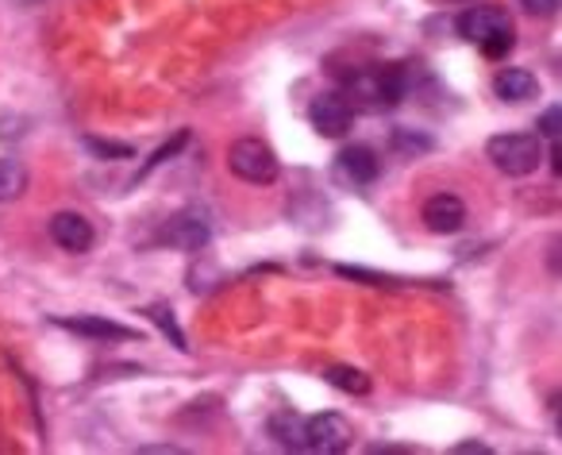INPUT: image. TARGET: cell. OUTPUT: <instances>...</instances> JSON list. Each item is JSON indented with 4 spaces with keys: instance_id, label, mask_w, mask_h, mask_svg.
I'll use <instances>...</instances> for the list:
<instances>
[{
    "instance_id": "6da1fadb",
    "label": "cell",
    "mask_w": 562,
    "mask_h": 455,
    "mask_svg": "<svg viewBox=\"0 0 562 455\" xmlns=\"http://www.w3.org/2000/svg\"><path fill=\"white\" fill-rule=\"evenodd\" d=\"M347 97L351 109L382 112L405 97V70L401 66H378V70H359L347 81Z\"/></svg>"
},
{
    "instance_id": "7a4b0ae2",
    "label": "cell",
    "mask_w": 562,
    "mask_h": 455,
    "mask_svg": "<svg viewBox=\"0 0 562 455\" xmlns=\"http://www.w3.org/2000/svg\"><path fill=\"white\" fill-rule=\"evenodd\" d=\"M485 155H490V163L497 166L501 174H508V178H528L539 166V158H543V147H539V135L505 132L485 143Z\"/></svg>"
},
{
    "instance_id": "3957f363",
    "label": "cell",
    "mask_w": 562,
    "mask_h": 455,
    "mask_svg": "<svg viewBox=\"0 0 562 455\" xmlns=\"http://www.w3.org/2000/svg\"><path fill=\"white\" fill-rule=\"evenodd\" d=\"M227 166H232L235 178L250 181V186H270L278 178V155L262 140H255V135L235 140L227 147Z\"/></svg>"
},
{
    "instance_id": "277c9868",
    "label": "cell",
    "mask_w": 562,
    "mask_h": 455,
    "mask_svg": "<svg viewBox=\"0 0 562 455\" xmlns=\"http://www.w3.org/2000/svg\"><path fill=\"white\" fill-rule=\"evenodd\" d=\"M305 447L321 455H339L351 447V421L339 413H316L305 421Z\"/></svg>"
},
{
    "instance_id": "5b68a950",
    "label": "cell",
    "mask_w": 562,
    "mask_h": 455,
    "mask_svg": "<svg viewBox=\"0 0 562 455\" xmlns=\"http://www.w3.org/2000/svg\"><path fill=\"white\" fill-rule=\"evenodd\" d=\"M308 120H313V127L324 140H339V135L351 132L355 109L347 104L344 93H321L313 101V109H308Z\"/></svg>"
},
{
    "instance_id": "8992f818",
    "label": "cell",
    "mask_w": 562,
    "mask_h": 455,
    "mask_svg": "<svg viewBox=\"0 0 562 455\" xmlns=\"http://www.w3.org/2000/svg\"><path fill=\"white\" fill-rule=\"evenodd\" d=\"M501 32H513V20H508V12L497 9V4H474V9H467L459 16V35L467 43H474V47Z\"/></svg>"
},
{
    "instance_id": "52a82bcc",
    "label": "cell",
    "mask_w": 562,
    "mask_h": 455,
    "mask_svg": "<svg viewBox=\"0 0 562 455\" xmlns=\"http://www.w3.org/2000/svg\"><path fill=\"white\" fill-rule=\"evenodd\" d=\"M420 220L428 232H436V236H454V232L467 224V204H462L454 193H436L424 201Z\"/></svg>"
},
{
    "instance_id": "ba28073f",
    "label": "cell",
    "mask_w": 562,
    "mask_h": 455,
    "mask_svg": "<svg viewBox=\"0 0 562 455\" xmlns=\"http://www.w3.org/2000/svg\"><path fill=\"white\" fill-rule=\"evenodd\" d=\"M50 240H55L63 252L86 255L97 236H93V224H89L81 212H58V217H50Z\"/></svg>"
},
{
    "instance_id": "9c48e42d",
    "label": "cell",
    "mask_w": 562,
    "mask_h": 455,
    "mask_svg": "<svg viewBox=\"0 0 562 455\" xmlns=\"http://www.w3.org/2000/svg\"><path fill=\"white\" fill-rule=\"evenodd\" d=\"M378 170H382V163H378L374 151L362 147V143L339 151V158H336V178L351 181V186H370V181L378 178Z\"/></svg>"
},
{
    "instance_id": "30bf717a",
    "label": "cell",
    "mask_w": 562,
    "mask_h": 455,
    "mask_svg": "<svg viewBox=\"0 0 562 455\" xmlns=\"http://www.w3.org/2000/svg\"><path fill=\"white\" fill-rule=\"evenodd\" d=\"M162 240L178 252H201L209 244V220L196 217V212H178V217L166 224Z\"/></svg>"
},
{
    "instance_id": "8fae6325",
    "label": "cell",
    "mask_w": 562,
    "mask_h": 455,
    "mask_svg": "<svg viewBox=\"0 0 562 455\" xmlns=\"http://www.w3.org/2000/svg\"><path fill=\"white\" fill-rule=\"evenodd\" d=\"M493 93L501 97V101H528V97L539 93V81L536 74L520 70V66H508V70H501L497 78H493Z\"/></svg>"
},
{
    "instance_id": "7c38bea8",
    "label": "cell",
    "mask_w": 562,
    "mask_h": 455,
    "mask_svg": "<svg viewBox=\"0 0 562 455\" xmlns=\"http://www.w3.org/2000/svg\"><path fill=\"white\" fill-rule=\"evenodd\" d=\"M63 329L78 332V336H93V340H132L135 332L124 329L116 321H104V317H70V321H58Z\"/></svg>"
},
{
    "instance_id": "4fadbf2b",
    "label": "cell",
    "mask_w": 562,
    "mask_h": 455,
    "mask_svg": "<svg viewBox=\"0 0 562 455\" xmlns=\"http://www.w3.org/2000/svg\"><path fill=\"white\" fill-rule=\"evenodd\" d=\"M27 189V166L20 158H0V204L16 201Z\"/></svg>"
},
{
    "instance_id": "5bb4252c",
    "label": "cell",
    "mask_w": 562,
    "mask_h": 455,
    "mask_svg": "<svg viewBox=\"0 0 562 455\" xmlns=\"http://www.w3.org/2000/svg\"><path fill=\"white\" fill-rule=\"evenodd\" d=\"M270 436L278 440L281 447H290V452H301L305 447V421L293 413H278L270 421Z\"/></svg>"
},
{
    "instance_id": "9a60e30c",
    "label": "cell",
    "mask_w": 562,
    "mask_h": 455,
    "mask_svg": "<svg viewBox=\"0 0 562 455\" xmlns=\"http://www.w3.org/2000/svg\"><path fill=\"white\" fill-rule=\"evenodd\" d=\"M331 386H336V390H344V393H370V378L362 375V370H355V367H331L328 375Z\"/></svg>"
},
{
    "instance_id": "2e32d148",
    "label": "cell",
    "mask_w": 562,
    "mask_h": 455,
    "mask_svg": "<svg viewBox=\"0 0 562 455\" xmlns=\"http://www.w3.org/2000/svg\"><path fill=\"white\" fill-rule=\"evenodd\" d=\"M86 147L93 151L97 158H109V163H120V158H132V143H112V140H97V135H86Z\"/></svg>"
},
{
    "instance_id": "e0dca14e",
    "label": "cell",
    "mask_w": 562,
    "mask_h": 455,
    "mask_svg": "<svg viewBox=\"0 0 562 455\" xmlns=\"http://www.w3.org/2000/svg\"><path fill=\"white\" fill-rule=\"evenodd\" d=\"M147 317H150V321H155V324H158V329H162V332H170V344L178 347V352H189L186 336H181V329H178V321H173V313H170V309L155 306V309H150Z\"/></svg>"
},
{
    "instance_id": "ac0fdd59",
    "label": "cell",
    "mask_w": 562,
    "mask_h": 455,
    "mask_svg": "<svg viewBox=\"0 0 562 455\" xmlns=\"http://www.w3.org/2000/svg\"><path fill=\"white\" fill-rule=\"evenodd\" d=\"M186 143H189V132H178V135H173V140L166 143V147H158V151H155V158H147V166H143V174H139V178H147V174L155 170V166L170 163V158L178 155V151L186 147Z\"/></svg>"
},
{
    "instance_id": "d6986e66",
    "label": "cell",
    "mask_w": 562,
    "mask_h": 455,
    "mask_svg": "<svg viewBox=\"0 0 562 455\" xmlns=\"http://www.w3.org/2000/svg\"><path fill=\"white\" fill-rule=\"evenodd\" d=\"M513 47H516V35L513 32H501V35H493V40L477 43V51H482L485 58H493V63H497V58H505Z\"/></svg>"
},
{
    "instance_id": "ffe728a7",
    "label": "cell",
    "mask_w": 562,
    "mask_h": 455,
    "mask_svg": "<svg viewBox=\"0 0 562 455\" xmlns=\"http://www.w3.org/2000/svg\"><path fill=\"white\" fill-rule=\"evenodd\" d=\"M536 135H543V140L559 143V109H547L543 116H539V132Z\"/></svg>"
},
{
    "instance_id": "44dd1931",
    "label": "cell",
    "mask_w": 562,
    "mask_h": 455,
    "mask_svg": "<svg viewBox=\"0 0 562 455\" xmlns=\"http://www.w3.org/2000/svg\"><path fill=\"white\" fill-rule=\"evenodd\" d=\"M520 9L528 16H554L559 12V0H520Z\"/></svg>"
},
{
    "instance_id": "7402d4cb",
    "label": "cell",
    "mask_w": 562,
    "mask_h": 455,
    "mask_svg": "<svg viewBox=\"0 0 562 455\" xmlns=\"http://www.w3.org/2000/svg\"><path fill=\"white\" fill-rule=\"evenodd\" d=\"M454 452H490V447H485V444H459Z\"/></svg>"
},
{
    "instance_id": "603a6c76",
    "label": "cell",
    "mask_w": 562,
    "mask_h": 455,
    "mask_svg": "<svg viewBox=\"0 0 562 455\" xmlns=\"http://www.w3.org/2000/svg\"><path fill=\"white\" fill-rule=\"evenodd\" d=\"M454 4H467V0H454Z\"/></svg>"
}]
</instances>
